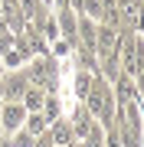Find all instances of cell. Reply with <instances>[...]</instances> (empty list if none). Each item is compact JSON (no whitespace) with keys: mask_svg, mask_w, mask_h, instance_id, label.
I'll list each match as a JSON object with an SVG mask.
<instances>
[{"mask_svg":"<svg viewBox=\"0 0 144 147\" xmlns=\"http://www.w3.org/2000/svg\"><path fill=\"white\" fill-rule=\"evenodd\" d=\"M82 105L92 111V118H98L101 127L112 124V121H115V95H112V82H108L105 75L92 72V85H89L85 101H82Z\"/></svg>","mask_w":144,"mask_h":147,"instance_id":"obj_1","label":"cell"},{"mask_svg":"<svg viewBox=\"0 0 144 147\" xmlns=\"http://www.w3.org/2000/svg\"><path fill=\"white\" fill-rule=\"evenodd\" d=\"M26 79L30 85H39L43 92H56V82H59V65H56V59L49 56V53H39V56H33L26 59Z\"/></svg>","mask_w":144,"mask_h":147,"instance_id":"obj_2","label":"cell"},{"mask_svg":"<svg viewBox=\"0 0 144 147\" xmlns=\"http://www.w3.org/2000/svg\"><path fill=\"white\" fill-rule=\"evenodd\" d=\"M26 69H13V72H3V79H0V101H20L23 92H26Z\"/></svg>","mask_w":144,"mask_h":147,"instance_id":"obj_3","label":"cell"},{"mask_svg":"<svg viewBox=\"0 0 144 147\" xmlns=\"http://www.w3.org/2000/svg\"><path fill=\"white\" fill-rule=\"evenodd\" d=\"M56 30H59V39H66L69 46H75L79 42V36H75V30H79V13L72 10V7H56Z\"/></svg>","mask_w":144,"mask_h":147,"instance_id":"obj_4","label":"cell"},{"mask_svg":"<svg viewBox=\"0 0 144 147\" xmlns=\"http://www.w3.org/2000/svg\"><path fill=\"white\" fill-rule=\"evenodd\" d=\"M23 118H26L23 101H0V127H3V134L20 131V127H23Z\"/></svg>","mask_w":144,"mask_h":147,"instance_id":"obj_5","label":"cell"},{"mask_svg":"<svg viewBox=\"0 0 144 147\" xmlns=\"http://www.w3.org/2000/svg\"><path fill=\"white\" fill-rule=\"evenodd\" d=\"M112 95H115V108H118V105H128V101H134V98L141 95V82L121 72V75L112 82Z\"/></svg>","mask_w":144,"mask_h":147,"instance_id":"obj_6","label":"cell"},{"mask_svg":"<svg viewBox=\"0 0 144 147\" xmlns=\"http://www.w3.org/2000/svg\"><path fill=\"white\" fill-rule=\"evenodd\" d=\"M69 124H72V134H75V141H82V137L89 134V127L95 124V118H92V111H89L85 105H79V108H75V115H72V121H69Z\"/></svg>","mask_w":144,"mask_h":147,"instance_id":"obj_7","label":"cell"},{"mask_svg":"<svg viewBox=\"0 0 144 147\" xmlns=\"http://www.w3.org/2000/svg\"><path fill=\"white\" fill-rule=\"evenodd\" d=\"M49 137H53V144H56V147H62V144H72V141H75L72 124H69V121H59V118L49 121Z\"/></svg>","mask_w":144,"mask_h":147,"instance_id":"obj_8","label":"cell"},{"mask_svg":"<svg viewBox=\"0 0 144 147\" xmlns=\"http://www.w3.org/2000/svg\"><path fill=\"white\" fill-rule=\"evenodd\" d=\"M46 127H49V118L43 115V111H26V118H23V131L26 134L36 137V134H43Z\"/></svg>","mask_w":144,"mask_h":147,"instance_id":"obj_9","label":"cell"},{"mask_svg":"<svg viewBox=\"0 0 144 147\" xmlns=\"http://www.w3.org/2000/svg\"><path fill=\"white\" fill-rule=\"evenodd\" d=\"M43 98H46V92L43 88H39V85H26V92H23V108H26V111H39V108H43Z\"/></svg>","mask_w":144,"mask_h":147,"instance_id":"obj_10","label":"cell"},{"mask_svg":"<svg viewBox=\"0 0 144 147\" xmlns=\"http://www.w3.org/2000/svg\"><path fill=\"white\" fill-rule=\"evenodd\" d=\"M26 59H30V56L23 53V49L16 46V42H13V46L7 49L3 56H0V62H3V69H23V65H26Z\"/></svg>","mask_w":144,"mask_h":147,"instance_id":"obj_11","label":"cell"},{"mask_svg":"<svg viewBox=\"0 0 144 147\" xmlns=\"http://www.w3.org/2000/svg\"><path fill=\"white\" fill-rule=\"evenodd\" d=\"M39 111H43V115H46L49 121H53V118H59V98H56L53 92H46V98H43V108H39Z\"/></svg>","mask_w":144,"mask_h":147,"instance_id":"obj_12","label":"cell"},{"mask_svg":"<svg viewBox=\"0 0 144 147\" xmlns=\"http://www.w3.org/2000/svg\"><path fill=\"white\" fill-rule=\"evenodd\" d=\"M7 141H10V147H33V134H26V131L20 127V131L7 134Z\"/></svg>","mask_w":144,"mask_h":147,"instance_id":"obj_13","label":"cell"},{"mask_svg":"<svg viewBox=\"0 0 144 147\" xmlns=\"http://www.w3.org/2000/svg\"><path fill=\"white\" fill-rule=\"evenodd\" d=\"M89 85H92V72H89V69H79V79H75V95H79V98H85Z\"/></svg>","mask_w":144,"mask_h":147,"instance_id":"obj_14","label":"cell"},{"mask_svg":"<svg viewBox=\"0 0 144 147\" xmlns=\"http://www.w3.org/2000/svg\"><path fill=\"white\" fill-rule=\"evenodd\" d=\"M82 13L92 20H101V0H82Z\"/></svg>","mask_w":144,"mask_h":147,"instance_id":"obj_15","label":"cell"},{"mask_svg":"<svg viewBox=\"0 0 144 147\" xmlns=\"http://www.w3.org/2000/svg\"><path fill=\"white\" fill-rule=\"evenodd\" d=\"M62 147H82V141H72V144H62Z\"/></svg>","mask_w":144,"mask_h":147,"instance_id":"obj_16","label":"cell"},{"mask_svg":"<svg viewBox=\"0 0 144 147\" xmlns=\"http://www.w3.org/2000/svg\"><path fill=\"white\" fill-rule=\"evenodd\" d=\"M3 72H7V69H3V62H0V79H3Z\"/></svg>","mask_w":144,"mask_h":147,"instance_id":"obj_17","label":"cell"},{"mask_svg":"<svg viewBox=\"0 0 144 147\" xmlns=\"http://www.w3.org/2000/svg\"><path fill=\"white\" fill-rule=\"evenodd\" d=\"M39 3H46V7H53V0H39Z\"/></svg>","mask_w":144,"mask_h":147,"instance_id":"obj_18","label":"cell"},{"mask_svg":"<svg viewBox=\"0 0 144 147\" xmlns=\"http://www.w3.org/2000/svg\"><path fill=\"white\" fill-rule=\"evenodd\" d=\"M0 141H3V127H0Z\"/></svg>","mask_w":144,"mask_h":147,"instance_id":"obj_19","label":"cell"}]
</instances>
